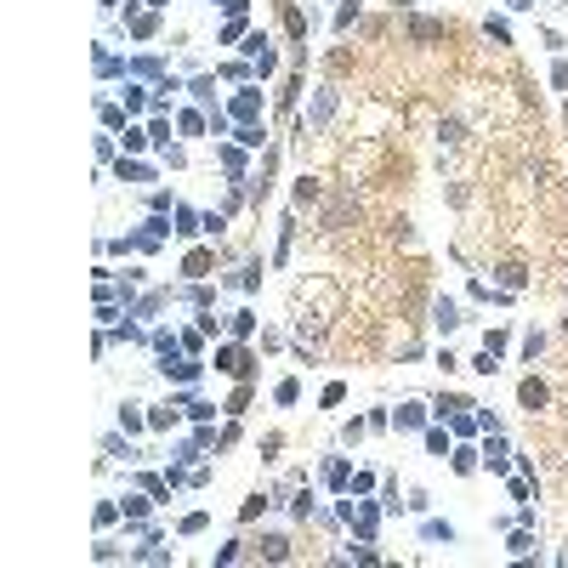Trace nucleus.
I'll use <instances>...</instances> for the list:
<instances>
[{"label":"nucleus","mask_w":568,"mask_h":568,"mask_svg":"<svg viewBox=\"0 0 568 568\" xmlns=\"http://www.w3.org/2000/svg\"><path fill=\"white\" fill-rule=\"evenodd\" d=\"M410 35H415V40H444V23H427V18H421Z\"/></svg>","instance_id":"1"},{"label":"nucleus","mask_w":568,"mask_h":568,"mask_svg":"<svg viewBox=\"0 0 568 568\" xmlns=\"http://www.w3.org/2000/svg\"><path fill=\"white\" fill-rule=\"evenodd\" d=\"M523 404L540 410V404H545V387H540V381H523Z\"/></svg>","instance_id":"2"}]
</instances>
